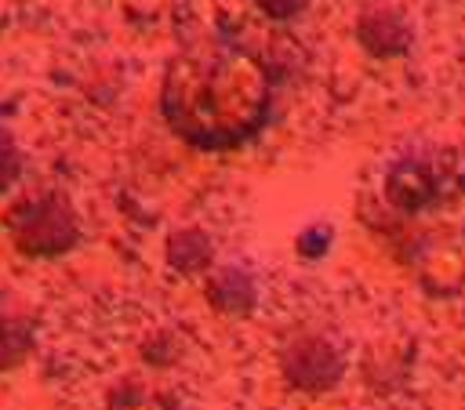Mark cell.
Listing matches in <instances>:
<instances>
[{
	"instance_id": "277c9868",
	"label": "cell",
	"mask_w": 465,
	"mask_h": 410,
	"mask_svg": "<svg viewBox=\"0 0 465 410\" xmlns=\"http://www.w3.org/2000/svg\"><path fill=\"white\" fill-rule=\"evenodd\" d=\"M18 167H22L18 145H15V142H11V134L0 127V192L18 178Z\"/></svg>"
},
{
	"instance_id": "6da1fadb",
	"label": "cell",
	"mask_w": 465,
	"mask_h": 410,
	"mask_svg": "<svg viewBox=\"0 0 465 410\" xmlns=\"http://www.w3.org/2000/svg\"><path fill=\"white\" fill-rule=\"evenodd\" d=\"M265 109V83L236 54H185L163 87V112L196 145H232L251 134Z\"/></svg>"
},
{
	"instance_id": "7a4b0ae2",
	"label": "cell",
	"mask_w": 465,
	"mask_h": 410,
	"mask_svg": "<svg viewBox=\"0 0 465 410\" xmlns=\"http://www.w3.org/2000/svg\"><path fill=\"white\" fill-rule=\"evenodd\" d=\"M11 232L29 254H58L76 239V221L58 196H36L15 207Z\"/></svg>"
},
{
	"instance_id": "5b68a950",
	"label": "cell",
	"mask_w": 465,
	"mask_h": 410,
	"mask_svg": "<svg viewBox=\"0 0 465 410\" xmlns=\"http://www.w3.org/2000/svg\"><path fill=\"white\" fill-rule=\"evenodd\" d=\"M262 4H265L272 15H291V11H298L302 0H262Z\"/></svg>"
},
{
	"instance_id": "3957f363",
	"label": "cell",
	"mask_w": 465,
	"mask_h": 410,
	"mask_svg": "<svg viewBox=\"0 0 465 410\" xmlns=\"http://www.w3.org/2000/svg\"><path fill=\"white\" fill-rule=\"evenodd\" d=\"M25 345H29L25 327H18V323H11V319H0V366L15 363V359L25 352Z\"/></svg>"
}]
</instances>
